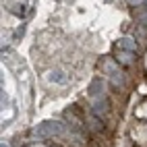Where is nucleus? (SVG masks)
<instances>
[{
  "instance_id": "obj_9",
  "label": "nucleus",
  "mask_w": 147,
  "mask_h": 147,
  "mask_svg": "<svg viewBox=\"0 0 147 147\" xmlns=\"http://www.w3.org/2000/svg\"><path fill=\"white\" fill-rule=\"evenodd\" d=\"M126 4H129L131 8H143L147 4V0H126Z\"/></svg>"
},
{
  "instance_id": "obj_5",
  "label": "nucleus",
  "mask_w": 147,
  "mask_h": 147,
  "mask_svg": "<svg viewBox=\"0 0 147 147\" xmlns=\"http://www.w3.org/2000/svg\"><path fill=\"white\" fill-rule=\"evenodd\" d=\"M102 122H104V120L100 118V116H95L93 112L87 116V129H89L91 133H100V131L104 129V124H102Z\"/></svg>"
},
{
  "instance_id": "obj_1",
  "label": "nucleus",
  "mask_w": 147,
  "mask_h": 147,
  "mask_svg": "<svg viewBox=\"0 0 147 147\" xmlns=\"http://www.w3.org/2000/svg\"><path fill=\"white\" fill-rule=\"evenodd\" d=\"M64 131H66L64 122L54 120V122H44V124H40V126H37V129L33 131V135H35V137H42V139H50V137L62 135Z\"/></svg>"
},
{
  "instance_id": "obj_6",
  "label": "nucleus",
  "mask_w": 147,
  "mask_h": 147,
  "mask_svg": "<svg viewBox=\"0 0 147 147\" xmlns=\"http://www.w3.org/2000/svg\"><path fill=\"white\" fill-rule=\"evenodd\" d=\"M48 81H52L56 85H66L68 83V75L64 71H52L50 75H48Z\"/></svg>"
},
{
  "instance_id": "obj_7",
  "label": "nucleus",
  "mask_w": 147,
  "mask_h": 147,
  "mask_svg": "<svg viewBox=\"0 0 147 147\" xmlns=\"http://www.w3.org/2000/svg\"><path fill=\"white\" fill-rule=\"evenodd\" d=\"M116 60H118L120 64L129 66L135 62V52H129V50H118V54H116Z\"/></svg>"
},
{
  "instance_id": "obj_2",
  "label": "nucleus",
  "mask_w": 147,
  "mask_h": 147,
  "mask_svg": "<svg viewBox=\"0 0 147 147\" xmlns=\"http://www.w3.org/2000/svg\"><path fill=\"white\" fill-rule=\"evenodd\" d=\"M8 8H11V13H15L19 17H29L33 11V0H17V2L8 4Z\"/></svg>"
},
{
  "instance_id": "obj_4",
  "label": "nucleus",
  "mask_w": 147,
  "mask_h": 147,
  "mask_svg": "<svg viewBox=\"0 0 147 147\" xmlns=\"http://www.w3.org/2000/svg\"><path fill=\"white\" fill-rule=\"evenodd\" d=\"M118 48H120V50H129V52H137L139 44H137V40H135V37H131V35H124V37H120V40H118Z\"/></svg>"
},
{
  "instance_id": "obj_3",
  "label": "nucleus",
  "mask_w": 147,
  "mask_h": 147,
  "mask_svg": "<svg viewBox=\"0 0 147 147\" xmlns=\"http://www.w3.org/2000/svg\"><path fill=\"white\" fill-rule=\"evenodd\" d=\"M108 110H110V104H108V100H106L104 95L93 97V100H91V112H93L95 116H100L102 120L108 116Z\"/></svg>"
},
{
  "instance_id": "obj_8",
  "label": "nucleus",
  "mask_w": 147,
  "mask_h": 147,
  "mask_svg": "<svg viewBox=\"0 0 147 147\" xmlns=\"http://www.w3.org/2000/svg\"><path fill=\"white\" fill-rule=\"evenodd\" d=\"M100 95H104V81L102 79H95L89 85V97L93 100V97H100Z\"/></svg>"
}]
</instances>
